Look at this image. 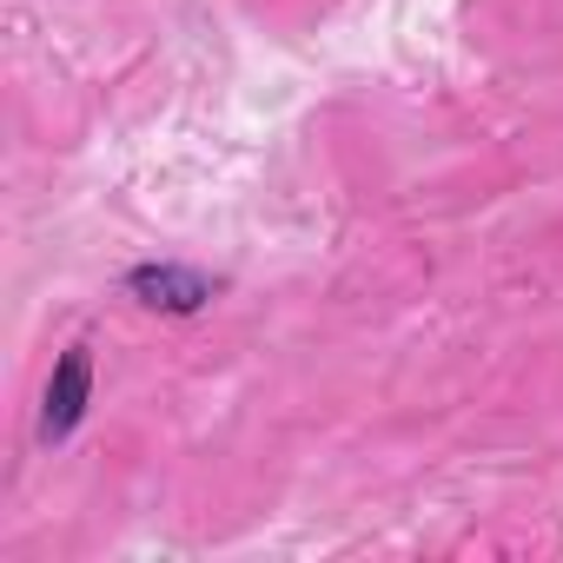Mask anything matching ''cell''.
I'll list each match as a JSON object with an SVG mask.
<instances>
[{
    "label": "cell",
    "instance_id": "1",
    "mask_svg": "<svg viewBox=\"0 0 563 563\" xmlns=\"http://www.w3.org/2000/svg\"><path fill=\"white\" fill-rule=\"evenodd\" d=\"M87 398H93V358H87V345H74L60 365H54V378H47V405H41V438L47 444H60L80 418H87Z\"/></svg>",
    "mask_w": 563,
    "mask_h": 563
},
{
    "label": "cell",
    "instance_id": "2",
    "mask_svg": "<svg viewBox=\"0 0 563 563\" xmlns=\"http://www.w3.org/2000/svg\"><path fill=\"white\" fill-rule=\"evenodd\" d=\"M133 292L153 312H199L212 299V286H206L199 272H186V265H140L133 272Z\"/></svg>",
    "mask_w": 563,
    "mask_h": 563
}]
</instances>
